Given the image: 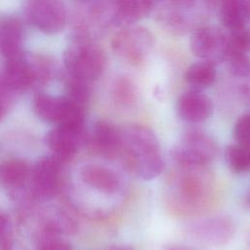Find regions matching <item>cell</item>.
<instances>
[{"label":"cell","instance_id":"cell-1","mask_svg":"<svg viewBox=\"0 0 250 250\" xmlns=\"http://www.w3.org/2000/svg\"><path fill=\"white\" fill-rule=\"evenodd\" d=\"M122 147L134 161L139 176L146 181L159 176L164 169V160L159 143L148 128L132 125L122 132Z\"/></svg>","mask_w":250,"mask_h":250},{"label":"cell","instance_id":"cell-2","mask_svg":"<svg viewBox=\"0 0 250 250\" xmlns=\"http://www.w3.org/2000/svg\"><path fill=\"white\" fill-rule=\"evenodd\" d=\"M202 167H183L172 183L171 200L175 208L190 212L204 208L212 194V183Z\"/></svg>","mask_w":250,"mask_h":250},{"label":"cell","instance_id":"cell-3","mask_svg":"<svg viewBox=\"0 0 250 250\" xmlns=\"http://www.w3.org/2000/svg\"><path fill=\"white\" fill-rule=\"evenodd\" d=\"M63 63L70 77L91 82L103 74L106 58L104 50L96 43L76 39L65 49Z\"/></svg>","mask_w":250,"mask_h":250},{"label":"cell","instance_id":"cell-4","mask_svg":"<svg viewBox=\"0 0 250 250\" xmlns=\"http://www.w3.org/2000/svg\"><path fill=\"white\" fill-rule=\"evenodd\" d=\"M33 109L43 121L84 130V106L67 97L39 93L34 98Z\"/></svg>","mask_w":250,"mask_h":250},{"label":"cell","instance_id":"cell-5","mask_svg":"<svg viewBox=\"0 0 250 250\" xmlns=\"http://www.w3.org/2000/svg\"><path fill=\"white\" fill-rule=\"evenodd\" d=\"M217 152V145L211 137L200 131H191L174 146L171 155L182 167H204Z\"/></svg>","mask_w":250,"mask_h":250},{"label":"cell","instance_id":"cell-6","mask_svg":"<svg viewBox=\"0 0 250 250\" xmlns=\"http://www.w3.org/2000/svg\"><path fill=\"white\" fill-rule=\"evenodd\" d=\"M153 47V36L143 26L124 27L111 40L112 51L130 64L142 63Z\"/></svg>","mask_w":250,"mask_h":250},{"label":"cell","instance_id":"cell-7","mask_svg":"<svg viewBox=\"0 0 250 250\" xmlns=\"http://www.w3.org/2000/svg\"><path fill=\"white\" fill-rule=\"evenodd\" d=\"M25 14L28 21L46 34L60 32L66 22V9L62 0H28Z\"/></svg>","mask_w":250,"mask_h":250},{"label":"cell","instance_id":"cell-8","mask_svg":"<svg viewBox=\"0 0 250 250\" xmlns=\"http://www.w3.org/2000/svg\"><path fill=\"white\" fill-rule=\"evenodd\" d=\"M190 51L197 58L210 62L224 61L229 49V38L219 28L202 26L190 36Z\"/></svg>","mask_w":250,"mask_h":250},{"label":"cell","instance_id":"cell-9","mask_svg":"<svg viewBox=\"0 0 250 250\" xmlns=\"http://www.w3.org/2000/svg\"><path fill=\"white\" fill-rule=\"evenodd\" d=\"M188 230L194 240L202 244L222 246L232 238L235 225L229 217L216 216L192 224Z\"/></svg>","mask_w":250,"mask_h":250},{"label":"cell","instance_id":"cell-10","mask_svg":"<svg viewBox=\"0 0 250 250\" xmlns=\"http://www.w3.org/2000/svg\"><path fill=\"white\" fill-rule=\"evenodd\" d=\"M62 161L54 155L41 157L31 170L32 188L39 198L48 199L55 195L59 188Z\"/></svg>","mask_w":250,"mask_h":250},{"label":"cell","instance_id":"cell-11","mask_svg":"<svg viewBox=\"0 0 250 250\" xmlns=\"http://www.w3.org/2000/svg\"><path fill=\"white\" fill-rule=\"evenodd\" d=\"M3 83L11 91H22L39 80L37 66L22 55L6 59L2 75Z\"/></svg>","mask_w":250,"mask_h":250},{"label":"cell","instance_id":"cell-12","mask_svg":"<svg viewBox=\"0 0 250 250\" xmlns=\"http://www.w3.org/2000/svg\"><path fill=\"white\" fill-rule=\"evenodd\" d=\"M81 129L58 125L45 136V144L53 155L62 162L69 160L76 153L83 137Z\"/></svg>","mask_w":250,"mask_h":250},{"label":"cell","instance_id":"cell-13","mask_svg":"<svg viewBox=\"0 0 250 250\" xmlns=\"http://www.w3.org/2000/svg\"><path fill=\"white\" fill-rule=\"evenodd\" d=\"M180 117L189 123H200L207 120L213 111L211 100L197 90L183 93L177 102Z\"/></svg>","mask_w":250,"mask_h":250},{"label":"cell","instance_id":"cell-14","mask_svg":"<svg viewBox=\"0 0 250 250\" xmlns=\"http://www.w3.org/2000/svg\"><path fill=\"white\" fill-rule=\"evenodd\" d=\"M23 28L14 17L0 18V55L5 59L22 55Z\"/></svg>","mask_w":250,"mask_h":250},{"label":"cell","instance_id":"cell-15","mask_svg":"<svg viewBox=\"0 0 250 250\" xmlns=\"http://www.w3.org/2000/svg\"><path fill=\"white\" fill-rule=\"evenodd\" d=\"M80 177L87 186L105 194H113L120 188L118 175L102 165H85L80 172Z\"/></svg>","mask_w":250,"mask_h":250},{"label":"cell","instance_id":"cell-16","mask_svg":"<svg viewBox=\"0 0 250 250\" xmlns=\"http://www.w3.org/2000/svg\"><path fill=\"white\" fill-rule=\"evenodd\" d=\"M92 140L97 150L105 156H114L122 148L121 132L104 120L95 123Z\"/></svg>","mask_w":250,"mask_h":250},{"label":"cell","instance_id":"cell-17","mask_svg":"<svg viewBox=\"0 0 250 250\" xmlns=\"http://www.w3.org/2000/svg\"><path fill=\"white\" fill-rule=\"evenodd\" d=\"M154 0H115L114 21L125 26L145 18L153 7Z\"/></svg>","mask_w":250,"mask_h":250},{"label":"cell","instance_id":"cell-18","mask_svg":"<svg viewBox=\"0 0 250 250\" xmlns=\"http://www.w3.org/2000/svg\"><path fill=\"white\" fill-rule=\"evenodd\" d=\"M249 18L245 0H220V20L229 31L246 26Z\"/></svg>","mask_w":250,"mask_h":250},{"label":"cell","instance_id":"cell-19","mask_svg":"<svg viewBox=\"0 0 250 250\" xmlns=\"http://www.w3.org/2000/svg\"><path fill=\"white\" fill-rule=\"evenodd\" d=\"M31 175L28 163L22 159L13 158L0 163V183L8 188L22 186Z\"/></svg>","mask_w":250,"mask_h":250},{"label":"cell","instance_id":"cell-20","mask_svg":"<svg viewBox=\"0 0 250 250\" xmlns=\"http://www.w3.org/2000/svg\"><path fill=\"white\" fill-rule=\"evenodd\" d=\"M186 81L194 89L210 86L216 78L215 63L201 61L191 64L185 75Z\"/></svg>","mask_w":250,"mask_h":250},{"label":"cell","instance_id":"cell-21","mask_svg":"<svg viewBox=\"0 0 250 250\" xmlns=\"http://www.w3.org/2000/svg\"><path fill=\"white\" fill-rule=\"evenodd\" d=\"M225 157L232 171L241 173L250 170V146L239 144L229 145L226 148Z\"/></svg>","mask_w":250,"mask_h":250},{"label":"cell","instance_id":"cell-22","mask_svg":"<svg viewBox=\"0 0 250 250\" xmlns=\"http://www.w3.org/2000/svg\"><path fill=\"white\" fill-rule=\"evenodd\" d=\"M224 61L229 72L238 78L250 76V58L246 53L229 49Z\"/></svg>","mask_w":250,"mask_h":250},{"label":"cell","instance_id":"cell-23","mask_svg":"<svg viewBox=\"0 0 250 250\" xmlns=\"http://www.w3.org/2000/svg\"><path fill=\"white\" fill-rule=\"evenodd\" d=\"M113 98L122 106L132 105L137 99V89L134 82L127 76L119 77L113 85Z\"/></svg>","mask_w":250,"mask_h":250},{"label":"cell","instance_id":"cell-24","mask_svg":"<svg viewBox=\"0 0 250 250\" xmlns=\"http://www.w3.org/2000/svg\"><path fill=\"white\" fill-rule=\"evenodd\" d=\"M90 96L89 82L70 77L67 83V98L84 106L88 103Z\"/></svg>","mask_w":250,"mask_h":250},{"label":"cell","instance_id":"cell-25","mask_svg":"<svg viewBox=\"0 0 250 250\" xmlns=\"http://www.w3.org/2000/svg\"><path fill=\"white\" fill-rule=\"evenodd\" d=\"M228 38L230 49L243 53L250 51V30L246 26L231 30Z\"/></svg>","mask_w":250,"mask_h":250},{"label":"cell","instance_id":"cell-26","mask_svg":"<svg viewBox=\"0 0 250 250\" xmlns=\"http://www.w3.org/2000/svg\"><path fill=\"white\" fill-rule=\"evenodd\" d=\"M40 250H72L70 244L58 237L54 227L48 228L40 244Z\"/></svg>","mask_w":250,"mask_h":250},{"label":"cell","instance_id":"cell-27","mask_svg":"<svg viewBox=\"0 0 250 250\" xmlns=\"http://www.w3.org/2000/svg\"><path fill=\"white\" fill-rule=\"evenodd\" d=\"M233 137L237 144L250 146V113L241 116L233 128Z\"/></svg>","mask_w":250,"mask_h":250},{"label":"cell","instance_id":"cell-28","mask_svg":"<svg viewBox=\"0 0 250 250\" xmlns=\"http://www.w3.org/2000/svg\"><path fill=\"white\" fill-rule=\"evenodd\" d=\"M11 228L9 220L6 216L0 214V247L2 249H8L10 246Z\"/></svg>","mask_w":250,"mask_h":250},{"label":"cell","instance_id":"cell-29","mask_svg":"<svg viewBox=\"0 0 250 250\" xmlns=\"http://www.w3.org/2000/svg\"><path fill=\"white\" fill-rule=\"evenodd\" d=\"M10 92L12 91L7 88L0 78V121H2L8 113L10 105Z\"/></svg>","mask_w":250,"mask_h":250},{"label":"cell","instance_id":"cell-30","mask_svg":"<svg viewBox=\"0 0 250 250\" xmlns=\"http://www.w3.org/2000/svg\"><path fill=\"white\" fill-rule=\"evenodd\" d=\"M166 250H192V249L186 248V247H181V246H171V247H168Z\"/></svg>","mask_w":250,"mask_h":250},{"label":"cell","instance_id":"cell-31","mask_svg":"<svg viewBox=\"0 0 250 250\" xmlns=\"http://www.w3.org/2000/svg\"><path fill=\"white\" fill-rule=\"evenodd\" d=\"M111 250H134L131 246H117L112 248Z\"/></svg>","mask_w":250,"mask_h":250},{"label":"cell","instance_id":"cell-32","mask_svg":"<svg viewBox=\"0 0 250 250\" xmlns=\"http://www.w3.org/2000/svg\"><path fill=\"white\" fill-rule=\"evenodd\" d=\"M245 201H246V203H247L248 205H250V191L247 193V195H246V197H245Z\"/></svg>","mask_w":250,"mask_h":250}]
</instances>
